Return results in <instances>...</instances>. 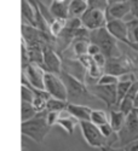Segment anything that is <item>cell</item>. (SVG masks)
Returning <instances> with one entry per match:
<instances>
[{"mask_svg": "<svg viewBox=\"0 0 138 151\" xmlns=\"http://www.w3.org/2000/svg\"><path fill=\"white\" fill-rule=\"evenodd\" d=\"M59 76L66 86L68 103L90 106L89 104H91V102H93V100L95 102H99L93 94H91V92L89 91V88H87V86L84 81L74 78L73 75H70L63 69L61 70Z\"/></svg>", "mask_w": 138, "mask_h": 151, "instance_id": "6da1fadb", "label": "cell"}, {"mask_svg": "<svg viewBox=\"0 0 138 151\" xmlns=\"http://www.w3.org/2000/svg\"><path fill=\"white\" fill-rule=\"evenodd\" d=\"M46 110L38 112L34 117L22 122L21 131L23 137H28L36 143L44 142V139L50 132V128H51L46 121Z\"/></svg>", "mask_w": 138, "mask_h": 151, "instance_id": "7a4b0ae2", "label": "cell"}, {"mask_svg": "<svg viewBox=\"0 0 138 151\" xmlns=\"http://www.w3.org/2000/svg\"><path fill=\"white\" fill-rule=\"evenodd\" d=\"M90 42L97 45L101 53H103L107 57V59L120 57L118 40H115L114 37L107 32L105 27L90 32Z\"/></svg>", "mask_w": 138, "mask_h": 151, "instance_id": "3957f363", "label": "cell"}, {"mask_svg": "<svg viewBox=\"0 0 138 151\" xmlns=\"http://www.w3.org/2000/svg\"><path fill=\"white\" fill-rule=\"evenodd\" d=\"M116 137L121 147L138 139V116L134 110L126 115L124 124L116 132Z\"/></svg>", "mask_w": 138, "mask_h": 151, "instance_id": "277c9868", "label": "cell"}, {"mask_svg": "<svg viewBox=\"0 0 138 151\" xmlns=\"http://www.w3.org/2000/svg\"><path fill=\"white\" fill-rule=\"evenodd\" d=\"M79 124H80L81 133L85 138V140L87 142V144L90 146L101 149L105 145H111L110 139H107L101 133L98 126H96L91 121H80Z\"/></svg>", "mask_w": 138, "mask_h": 151, "instance_id": "5b68a950", "label": "cell"}, {"mask_svg": "<svg viewBox=\"0 0 138 151\" xmlns=\"http://www.w3.org/2000/svg\"><path fill=\"white\" fill-rule=\"evenodd\" d=\"M87 88L99 102H103L109 110L116 108V85H99L96 82L87 86Z\"/></svg>", "mask_w": 138, "mask_h": 151, "instance_id": "8992f818", "label": "cell"}, {"mask_svg": "<svg viewBox=\"0 0 138 151\" xmlns=\"http://www.w3.org/2000/svg\"><path fill=\"white\" fill-rule=\"evenodd\" d=\"M44 90L50 94V97H53L57 99H62L67 102V91L66 86L62 81L61 76L53 73H46L44 75Z\"/></svg>", "mask_w": 138, "mask_h": 151, "instance_id": "52a82bcc", "label": "cell"}, {"mask_svg": "<svg viewBox=\"0 0 138 151\" xmlns=\"http://www.w3.org/2000/svg\"><path fill=\"white\" fill-rule=\"evenodd\" d=\"M44 75L45 70L40 65L28 63L22 67V83H28L35 88L44 90Z\"/></svg>", "mask_w": 138, "mask_h": 151, "instance_id": "ba28073f", "label": "cell"}, {"mask_svg": "<svg viewBox=\"0 0 138 151\" xmlns=\"http://www.w3.org/2000/svg\"><path fill=\"white\" fill-rule=\"evenodd\" d=\"M81 26L87 30L93 32L99 28H104L107 24V16L105 12L101 10H92L87 9L80 16Z\"/></svg>", "mask_w": 138, "mask_h": 151, "instance_id": "9c48e42d", "label": "cell"}, {"mask_svg": "<svg viewBox=\"0 0 138 151\" xmlns=\"http://www.w3.org/2000/svg\"><path fill=\"white\" fill-rule=\"evenodd\" d=\"M41 68L46 73H53L57 75H59V73L62 70V58L59 57V53L51 45H46L43 48Z\"/></svg>", "mask_w": 138, "mask_h": 151, "instance_id": "30bf717a", "label": "cell"}, {"mask_svg": "<svg viewBox=\"0 0 138 151\" xmlns=\"http://www.w3.org/2000/svg\"><path fill=\"white\" fill-rule=\"evenodd\" d=\"M107 32L114 37L115 40L129 44L127 40V24L125 23L122 19H110L105 24Z\"/></svg>", "mask_w": 138, "mask_h": 151, "instance_id": "8fae6325", "label": "cell"}, {"mask_svg": "<svg viewBox=\"0 0 138 151\" xmlns=\"http://www.w3.org/2000/svg\"><path fill=\"white\" fill-rule=\"evenodd\" d=\"M130 14V5L129 0H121V1H113L109 4L105 16L107 22L110 19H124Z\"/></svg>", "mask_w": 138, "mask_h": 151, "instance_id": "7c38bea8", "label": "cell"}, {"mask_svg": "<svg viewBox=\"0 0 138 151\" xmlns=\"http://www.w3.org/2000/svg\"><path fill=\"white\" fill-rule=\"evenodd\" d=\"M103 71L105 74H110L114 75V76H121L122 74H126L129 71H131V69L129 68V65L126 63H124L120 57L119 58H109L105 62V65L103 68Z\"/></svg>", "mask_w": 138, "mask_h": 151, "instance_id": "4fadbf2b", "label": "cell"}, {"mask_svg": "<svg viewBox=\"0 0 138 151\" xmlns=\"http://www.w3.org/2000/svg\"><path fill=\"white\" fill-rule=\"evenodd\" d=\"M56 124H58L59 127L63 128L68 134H73L75 126L79 124V121L75 119L73 115H70V112L66 109V110L61 111L58 114V120H57Z\"/></svg>", "mask_w": 138, "mask_h": 151, "instance_id": "5bb4252c", "label": "cell"}, {"mask_svg": "<svg viewBox=\"0 0 138 151\" xmlns=\"http://www.w3.org/2000/svg\"><path fill=\"white\" fill-rule=\"evenodd\" d=\"M67 110L70 112V115H73L79 122L80 121H90V114L92 108L86 106V105H79V104H67Z\"/></svg>", "mask_w": 138, "mask_h": 151, "instance_id": "9a60e30c", "label": "cell"}, {"mask_svg": "<svg viewBox=\"0 0 138 151\" xmlns=\"http://www.w3.org/2000/svg\"><path fill=\"white\" fill-rule=\"evenodd\" d=\"M68 4H69V0H66V1H56V0H52L51 5L48 7L50 14L52 15L53 18L68 19Z\"/></svg>", "mask_w": 138, "mask_h": 151, "instance_id": "2e32d148", "label": "cell"}, {"mask_svg": "<svg viewBox=\"0 0 138 151\" xmlns=\"http://www.w3.org/2000/svg\"><path fill=\"white\" fill-rule=\"evenodd\" d=\"M87 10L85 0H69L68 4V18H80Z\"/></svg>", "mask_w": 138, "mask_h": 151, "instance_id": "e0dca14e", "label": "cell"}, {"mask_svg": "<svg viewBox=\"0 0 138 151\" xmlns=\"http://www.w3.org/2000/svg\"><path fill=\"white\" fill-rule=\"evenodd\" d=\"M22 22L35 27V7L27 0H22Z\"/></svg>", "mask_w": 138, "mask_h": 151, "instance_id": "ac0fdd59", "label": "cell"}, {"mask_svg": "<svg viewBox=\"0 0 138 151\" xmlns=\"http://www.w3.org/2000/svg\"><path fill=\"white\" fill-rule=\"evenodd\" d=\"M108 117H109V123L111 126V128L114 129V132L116 133L121 128V126L124 124L125 119H126V115H125L124 112L116 110V109H111Z\"/></svg>", "mask_w": 138, "mask_h": 151, "instance_id": "d6986e66", "label": "cell"}, {"mask_svg": "<svg viewBox=\"0 0 138 151\" xmlns=\"http://www.w3.org/2000/svg\"><path fill=\"white\" fill-rule=\"evenodd\" d=\"M127 24V40L130 46H138V19L133 18L129 22H125Z\"/></svg>", "mask_w": 138, "mask_h": 151, "instance_id": "ffe728a7", "label": "cell"}, {"mask_svg": "<svg viewBox=\"0 0 138 151\" xmlns=\"http://www.w3.org/2000/svg\"><path fill=\"white\" fill-rule=\"evenodd\" d=\"M67 104L68 102L62 99H57L53 97H50L46 102V111H56V112H61L67 109Z\"/></svg>", "mask_w": 138, "mask_h": 151, "instance_id": "44dd1931", "label": "cell"}, {"mask_svg": "<svg viewBox=\"0 0 138 151\" xmlns=\"http://www.w3.org/2000/svg\"><path fill=\"white\" fill-rule=\"evenodd\" d=\"M90 121L99 127V126L109 122V117L105 111H103L101 109H92L91 114H90Z\"/></svg>", "mask_w": 138, "mask_h": 151, "instance_id": "7402d4cb", "label": "cell"}, {"mask_svg": "<svg viewBox=\"0 0 138 151\" xmlns=\"http://www.w3.org/2000/svg\"><path fill=\"white\" fill-rule=\"evenodd\" d=\"M67 19H62V18H53L52 22L48 24V33L51 36H53L55 39L63 32L64 27H66Z\"/></svg>", "mask_w": 138, "mask_h": 151, "instance_id": "603a6c76", "label": "cell"}, {"mask_svg": "<svg viewBox=\"0 0 138 151\" xmlns=\"http://www.w3.org/2000/svg\"><path fill=\"white\" fill-rule=\"evenodd\" d=\"M72 44H73L74 55L77 56V58L80 56L87 55V47H89V44H90L89 40H74Z\"/></svg>", "mask_w": 138, "mask_h": 151, "instance_id": "cb8c5ba5", "label": "cell"}, {"mask_svg": "<svg viewBox=\"0 0 138 151\" xmlns=\"http://www.w3.org/2000/svg\"><path fill=\"white\" fill-rule=\"evenodd\" d=\"M21 114H22L21 120H22V122H24V121H27V120H29V119L34 117V116L38 114V112H36V110L34 109V106L32 105V103H28V102H22Z\"/></svg>", "mask_w": 138, "mask_h": 151, "instance_id": "d4e9b609", "label": "cell"}, {"mask_svg": "<svg viewBox=\"0 0 138 151\" xmlns=\"http://www.w3.org/2000/svg\"><path fill=\"white\" fill-rule=\"evenodd\" d=\"M131 85H132V81H122V80H119V82L116 83V105H118V103L120 102V100L125 97V94L127 93V91L130 90Z\"/></svg>", "mask_w": 138, "mask_h": 151, "instance_id": "484cf974", "label": "cell"}, {"mask_svg": "<svg viewBox=\"0 0 138 151\" xmlns=\"http://www.w3.org/2000/svg\"><path fill=\"white\" fill-rule=\"evenodd\" d=\"M87 9H92V10H101V11H107L109 6V0H85Z\"/></svg>", "mask_w": 138, "mask_h": 151, "instance_id": "4316f807", "label": "cell"}, {"mask_svg": "<svg viewBox=\"0 0 138 151\" xmlns=\"http://www.w3.org/2000/svg\"><path fill=\"white\" fill-rule=\"evenodd\" d=\"M21 97H22V102H28L32 103L33 99H34V93L33 90L30 88V86L28 83H22L21 87Z\"/></svg>", "mask_w": 138, "mask_h": 151, "instance_id": "83f0119b", "label": "cell"}, {"mask_svg": "<svg viewBox=\"0 0 138 151\" xmlns=\"http://www.w3.org/2000/svg\"><path fill=\"white\" fill-rule=\"evenodd\" d=\"M118 82H119L118 76H114V75H110V74H105V73L97 81V83H99V85H116Z\"/></svg>", "mask_w": 138, "mask_h": 151, "instance_id": "f1b7e54d", "label": "cell"}, {"mask_svg": "<svg viewBox=\"0 0 138 151\" xmlns=\"http://www.w3.org/2000/svg\"><path fill=\"white\" fill-rule=\"evenodd\" d=\"M99 131H101V133L107 138V139H110V138H113L116 133L114 132V129L111 128V126L109 122L102 124V126H99Z\"/></svg>", "mask_w": 138, "mask_h": 151, "instance_id": "f546056e", "label": "cell"}, {"mask_svg": "<svg viewBox=\"0 0 138 151\" xmlns=\"http://www.w3.org/2000/svg\"><path fill=\"white\" fill-rule=\"evenodd\" d=\"M58 114L59 112H56V111H47L46 112V121H47V124L50 127H52V126H55L57 123Z\"/></svg>", "mask_w": 138, "mask_h": 151, "instance_id": "4dcf8cb0", "label": "cell"}, {"mask_svg": "<svg viewBox=\"0 0 138 151\" xmlns=\"http://www.w3.org/2000/svg\"><path fill=\"white\" fill-rule=\"evenodd\" d=\"M92 57V59H93V62L96 63V65L97 67H99V68H104V65H105V62H107V57L103 55V53H97V55H95V56H91Z\"/></svg>", "mask_w": 138, "mask_h": 151, "instance_id": "1f68e13d", "label": "cell"}, {"mask_svg": "<svg viewBox=\"0 0 138 151\" xmlns=\"http://www.w3.org/2000/svg\"><path fill=\"white\" fill-rule=\"evenodd\" d=\"M129 5H130V14L138 19V0H129Z\"/></svg>", "mask_w": 138, "mask_h": 151, "instance_id": "d6a6232c", "label": "cell"}, {"mask_svg": "<svg viewBox=\"0 0 138 151\" xmlns=\"http://www.w3.org/2000/svg\"><path fill=\"white\" fill-rule=\"evenodd\" d=\"M125 151H138V139L137 140H133L129 144H126L125 146H122Z\"/></svg>", "mask_w": 138, "mask_h": 151, "instance_id": "836d02e7", "label": "cell"}, {"mask_svg": "<svg viewBox=\"0 0 138 151\" xmlns=\"http://www.w3.org/2000/svg\"><path fill=\"white\" fill-rule=\"evenodd\" d=\"M99 52H101V51H99V48H98L97 45H95V44H92V42L89 44V47H87V55L95 56V55H97V53H99Z\"/></svg>", "mask_w": 138, "mask_h": 151, "instance_id": "e575fe53", "label": "cell"}, {"mask_svg": "<svg viewBox=\"0 0 138 151\" xmlns=\"http://www.w3.org/2000/svg\"><path fill=\"white\" fill-rule=\"evenodd\" d=\"M101 151H125L124 147H114L111 145H105L103 147H101Z\"/></svg>", "mask_w": 138, "mask_h": 151, "instance_id": "d590c367", "label": "cell"}, {"mask_svg": "<svg viewBox=\"0 0 138 151\" xmlns=\"http://www.w3.org/2000/svg\"><path fill=\"white\" fill-rule=\"evenodd\" d=\"M133 106H134V109H138V92H137L134 100H133Z\"/></svg>", "mask_w": 138, "mask_h": 151, "instance_id": "8d00e7d4", "label": "cell"}, {"mask_svg": "<svg viewBox=\"0 0 138 151\" xmlns=\"http://www.w3.org/2000/svg\"><path fill=\"white\" fill-rule=\"evenodd\" d=\"M113 1H121V0H109V3H113Z\"/></svg>", "mask_w": 138, "mask_h": 151, "instance_id": "74e56055", "label": "cell"}, {"mask_svg": "<svg viewBox=\"0 0 138 151\" xmlns=\"http://www.w3.org/2000/svg\"><path fill=\"white\" fill-rule=\"evenodd\" d=\"M134 111H136V114H137V116H138V109H134Z\"/></svg>", "mask_w": 138, "mask_h": 151, "instance_id": "f35d334b", "label": "cell"}]
</instances>
